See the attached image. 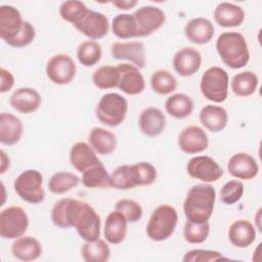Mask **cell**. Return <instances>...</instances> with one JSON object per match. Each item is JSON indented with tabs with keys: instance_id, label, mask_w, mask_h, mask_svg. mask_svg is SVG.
Masks as SVG:
<instances>
[{
	"instance_id": "cell-21",
	"label": "cell",
	"mask_w": 262,
	"mask_h": 262,
	"mask_svg": "<svg viewBox=\"0 0 262 262\" xmlns=\"http://www.w3.org/2000/svg\"><path fill=\"white\" fill-rule=\"evenodd\" d=\"M42 102L40 93L30 87H21L16 89L10 96V105L21 114H32L36 112Z\"/></svg>"
},
{
	"instance_id": "cell-46",
	"label": "cell",
	"mask_w": 262,
	"mask_h": 262,
	"mask_svg": "<svg viewBox=\"0 0 262 262\" xmlns=\"http://www.w3.org/2000/svg\"><path fill=\"white\" fill-rule=\"evenodd\" d=\"M35 37L36 31L34 26L30 21L25 20L19 33L7 44L15 48H23L30 45L34 41Z\"/></svg>"
},
{
	"instance_id": "cell-39",
	"label": "cell",
	"mask_w": 262,
	"mask_h": 262,
	"mask_svg": "<svg viewBox=\"0 0 262 262\" xmlns=\"http://www.w3.org/2000/svg\"><path fill=\"white\" fill-rule=\"evenodd\" d=\"M150 87L160 95L172 93L177 88V79L168 70L155 71L150 76Z\"/></svg>"
},
{
	"instance_id": "cell-42",
	"label": "cell",
	"mask_w": 262,
	"mask_h": 262,
	"mask_svg": "<svg viewBox=\"0 0 262 262\" xmlns=\"http://www.w3.org/2000/svg\"><path fill=\"white\" fill-rule=\"evenodd\" d=\"M244 190L245 187L241 181L229 180L220 189L219 199L225 205H233L242 199Z\"/></svg>"
},
{
	"instance_id": "cell-5",
	"label": "cell",
	"mask_w": 262,
	"mask_h": 262,
	"mask_svg": "<svg viewBox=\"0 0 262 262\" xmlns=\"http://www.w3.org/2000/svg\"><path fill=\"white\" fill-rule=\"evenodd\" d=\"M128 101L119 93H105L99 99L95 115L97 120L110 127H117L121 125L127 115Z\"/></svg>"
},
{
	"instance_id": "cell-13",
	"label": "cell",
	"mask_w": 262,
	"mask_h": 262,
	"mask_svg": "<svg viewBox=\"0 0 262 262\" xmlns=\"http://www.w3.org/2000/svg\"><path fill=\"white\" fill-rule=\"evenodd\" d=\"M209 137L207 132L199 126L183 128L178 135L179 148L188 155H196L208 148Z\"/></svg>"
},
{
	"instance_id": "cell-51",
	"label": "cell",
	"mask_w": 262,
	"mask_h": 262,
	"mask_svg": "<svg viewBox=\"0 0 262 262\" xmlns=\"http://www.w3.org/2000/svg\"><path fill=\"white\" fill-rule=\"evenodd\" d=\"M260 216H261V209L258 210L257 214H256V217H255V220H256V227L259 231H261V224H260Z\"/></svg>"
},
{
	"instance_id": "cell-33",
	"label": "cell",
	"mask_w": 262,
	"mask_h": 262,
	"mask_svg": "<svg viewBox=\"0 0 262 262\" xmlns=\"http://www.w3.org/2000/svg\"><path fill=\"white\" fill-rule=\"evenodd\" d=\"M133 187L152 184L157 179V169L148 162H138L129 165Z\"/></svg>"
},
{
	"instance_id": "cell-8",
	"label": "cell",
	"mask_w": 262,
	"mask_h": 262,
	"mask_svg": "<svg viewBox=\"0 0 262 262\" xmlns=\"http://www.w3.org/2000/svg\"><path fill=\"white\" fill-rule=\"evenodd\" d=\"M29 227L27 212L17 206L3 209L0 213V235L4 239H15L23 236Z\"/></svg>"
},
{
	"instance_id": "cell-9",
	"label": "cell",
	"mask_w": 262,
	"mask_h": 262,
	"mask_svg": "<svg viewBox=\"0 0 262 262\" xmlns=\"http://www.w3.org/2000/svg\"><path fill=\"white\" fill-rule=\"evenodd\" d=\"M48 79L56 85L71 83L77 73V66L74 59L66 53H58L49 58L46 64Z\"/></svg>"
},
{
	"instance_id": "cell-48",
	"label": "cell",
	"mask_w": 262,
	"mask_h": 262,
	"mask_svg": "<svg viewBox=\"0 0 262 262\" xmlns=\"http://www.w3.org/2000/svg\"><path fill=\"white\" fill-rule=\"evenodd\" d=\"M14 85L13 75L4 68L0 69V92L5 93L9 91Z\"/></svg>"
},
{
	"instance_id": "cell-20",
	"label": "cell",
	"mask_w": 262,
	"mask_h": 262,
	"mask_svg": "<svg viewBox=\"0 0 262 262\" xmlns=\"http://www.w3.org/2000/svg\"><path fill=\"white\" fill-rule=\"evenodd\" d=\"M138 127L145 136L157 137L162 134L166 127V117L158 107H146L139 115Z\"/></svg>"
},
{
	"instance_id": "cell-15",
	"label": "cell",
	"mask_w": 262,
	"mask_h": 262,
	"mask_svg": "<svg viewBox=\"0 0 262 262\" xmlns=\"http://www.w3.org/2000/svg\"><path fill=\"white\" fill-rule=\"evenodd\" d=\"M172 64L175 72L182 77L194 75L202 66V54L192 47H183L173 56Z\"/></svg>"
},
{
	"instance_id": "cell-38",
	"label": "cell",
	"mask_w": 262,
	"mask_h": 262,
	"mask_svg": "<svg viewBox=\"0 0 262 262\" xmlns=\"http://www.w3.org/2000/svg\"><path fill=\"white\" fill-rule=\"evenodd\" d=\"M120 73L117 67L110 64L101 66L96 69L92 74L93 84L101 90H107L118 87Z\"/></svg>"
},
{
	"instance_id": "cell-41",
	"label": "cell",
	"mask_w": 262,
	"mask_h": 262,
	"mask_svg": "<svg viewBox=\"0 0 262 262\" xmlns=\"http://www.w3.org/2000/svg\"><path fill=\"white\" fill-rule=\"evenodd\" d=\"M210 233L209 222L195 223L186 221L183 228L184 239L189 244H202L204 243Z\"/></svg>"
},
{
	"instance_id": "cell-14",
	"label": "cell",
	"mask_w": 262,
	"mask_h": 262,
	"mask_svg": "<svg viewBox=\"0 0 262 262\" xmlns=\"http://www.w3.org/2000/svg\"><path fill=\"white\" fill-rule=\"evenodd\" d=\"M120 73L118 88L128 95H138L145 88V80L137 67L131 63L117 66Z\"/></svg>"
},
{
	"instance_id": "cell-23",
	"label": "cell",
	"mask_w": 262,
	"mask_h": 262,
	"mask_svg": "<svg viewBox=\"0 0 262 262\" xmlns=\"http://www.w3.org/2000/svg\"><path fill=\"white\" fill-rule=\"evenodd\" d=\"M24 133L21 120L11 113L0 114V142L4 145L16 144Z\"/></svg>"
},
{
	"instance_id": "cell-25",
	"label": "cell",
	"mask_w": 262,
	"mask_h": 262,
	"mask_svg": "<svg viewBox=\"0 0 262 262\" xmlns=\"http://www.w3.org/2000/svg\"><path fill=\"white\" fill-rule=\"evenodd\" d=\"M214 19L222 28H235L245 20L244 9L229 2H221L214 9Z\"/></svg>"
},
{
	"instance_id": "cell-28",
	"label": "cell",
	"mask_w": 262,
	"mask_h": 262,
	"mask_svg": "<svg viewBox=\"0 0 262 262\" xmlns=\"http://www.w3.org/2000/svg\"><path fill=\"white\" fill-rule=\"evenodd\" d=\"M200 122L209 131H222L228 123V114L222 106L207 104L200 112Z\"/></svg>"
},
{
	"instance_id": "cell-7",
	"label": "cell",
	"mask_w": 262,
	"mask_h": 262,
	"mask_svg": "<svg viewBox=\"0 0 262 262\" xmlns=\"http://www.w3.org/2000/svg\"><path fill=\"white\" fill-rule=\"evenodd\" d=\"M43 176L35 169L23 171L14 180L13 188L16 194L25 202L38 205L45 199Z\"/></svg>"
},
{
	"instance_id": "cell-37",
	"label": "cell",
	"mask_w": 262,
	"mask_h": 262,
	"mask_svg": "<svg viewBox=\"0 0 262 262\" xmlns=\"http://www.w3.org/2000/svg\"><path fill=\"white\" fill-rule=\"evenodd\" d=\"M81 179L78 175L71 173V172H56L54 173L49 181H48V188L50 192L54 194H62L74 187H77L80 183Z\"/></svg>"
},
{
	"instance_id": "cell-44",
	"label": "cell",
	"mask_w": 262,
	"mask_h": 262,
	"mask_svg": "<svg viewBox=\"0 0 262 262\" xmlns=\"http://www.w3.org/2000/svg\"><path fill=\"white\" fill-rule=\"evenodd\" d=\"M225 258L220 252L214 250H204V249H193L187 251L182 261L184 262H212L217 260H225Z\"/></svg>"
},
{
	"instance_id": "cell-3",
	"label": "cell",
	"mask_w": 262,
	"mask_h": 262,
	"mask_svg": "<svg viewBox=\"0 0 262 262\" xmlns=\"http://www.w3.org/2000/svg\"><path fill=\"white\" fill-rule=\"evenodd\" d=\"M216 51L225 66L236 70L244 68L250 60L248 43L238 32H223L216 40Z\"/></svg>"
},
{
	"instance_id": "cell-22",
	"label": "cell",
	"mask_w": 262,
	"mask_h": 262,
	"mask_svg": "<svg viewBox=\"0 0 262 262\" xmlns=\"http://www.w3.org/2000/svg\"><path fill=\"white\" fill-rule=\"evenodd\" d=\"M215 33L214 25L208 18L199 16L190 19L184 28V34L188 41L203 45L209 43Z\"/></svg>"
},
{
	"instance_id": "cell-49",
	"label": "cell",
	"mask_w": 262,
	"mask_h": 262,
	"mask_svg": "<svg viewBox=\"0 0 262 262\" xmlns=\"http://www.w3.org/2000/svg\"><path fill=\"white\" fill-rule=\"evenodd\" d=\"M112 4L116 6L118 9L128 10L135 7L138 4V1L137 0H117V1H113Z\"/></svg>"
},
{
	"instance_id": "cell-6",
	"label": "cell",
	"mask_w": 262,
	"mask_h": 262,
	"mask_svg": "<svg viewBox=\"0 0 262 262\" xmlns=\"http://www.w3.org/2000/svg\"><path fill=\"white\" fill-rule=\"evenodd\" d=\"M228 74L220 67H211L206 70L200 81V89L204 97L216 103L225 101L228 95Z\"/></svg>"
},
{
	"instance_id": "cell-40",
	"label": "cell",
	"mask_w": 262,
	"mask_h": 262,
	"mask_svg": "<svg viewBox=\"0 0 262 262\" xmlns=\"http://www.w3.org/2000/svg\"><path fill=\"white\" fill-rule=\"evenodd\" d=\"M102 55L101 45L94 40L82 42L77 49V58L79 62L86 67H93L99 62Z\"/></svg>"
},
{
	"instance_id": "cell-50",
	"label": "cell",
	"mask_w": 262,
	"mask_h": 262,
	"mask_svg": "<svg viewBox=\"0 0 262 262\" xmlns=\"http://www.w3.org/2000/svg\"><path fill=\"white\" fill-rule=\"evenodd\" d=\"M0 173L1 174H4L5 171L9 168L10 166V160H9V157L5 154V151L3 149H1L0 151Z\"/></svg>"
},
{
	"instance_id": "cell-34",
	"label": "cell",
	"mask_w": 262,
	"mask_h": 262,
	"mask_svg": "<svg viewBox=\"0 0 262 262\" xmlns=\"http://www.w3.org/2000/svg\"><path fill=\"white\" fill-rule=\"evenodd\" d=\"M81 181L88 188L111 187V174L107 173L103 164H100L84 171Z\"/></svg>"
},
{
	"instance_id": "cell-32",
	"label": "cell",
	"mask_w": 262,
	"mask_h": 262,
	"mask_svg": "<svg viewBox=\"0 0 262 262\" xmlns=\"http://www.w3.org/2000/svg\"><path fill=\"white\" fill-rule=\"evenodd\" d=\"M81 255L85 262H105L111 257V249L104 239L97 238L85 242L81 248Z\"/></svg>"
},
{
	"instance_id": "cell-10",
	"label": "cell",
	"mask_w": 262,
	"mask_h": 262,
	"mask_svg": "<svg viewBox=\"0 0 262 262\" xmlns=\"http://www.w3.org/2000/svg\"><path fill=\"white\" fill-rule=\"evenodd\" d=\"M186 172L191 178L204 183L215 182L224 174L219 164L209 156L192 157L186 165Z\"/></svg>"
},
{
	"instance_id": "cell-26",
	"label": "cell",
	"mask_w": 262,
	"mask_h": 262,
	"mask_svg": "<svg viewBox=\"0 0 262 262\" xmlns=\"http://www.w3.org/2000/svg\"><path fill=\"white\" fill-rule=\"evenodd\" d=\"M128 221L119 211H112L105 218L103 235L107 243L119 245L124 242L127 234Z\"/></svg>"
},
{
	"instance_id": "cell-45",
	"label": "cell",
	"mask_w": 262,
	"mask_h": 262,
	"mask_svg": "<svg viewBox=\"0 0 262 262\" xmlns=\"http://www.w3.org/2000/svg\"><path fill=\"white\" fill-rule=\"evenodd\" d=\"M111 187H115L120 190L134 188L131 181L129 165L119 166L113 171L111 174Z\"/></svg>"
},
{
	"instance_id": "cell-19",
	"label": "cell",
	"mask_w": 262,
	"mask_h": 262,
	"mask_svg": "<svg viewBox=\"0 0 262 262\" xmlns=\"http://www.w3.org/2000/svg\"><path fill=\"white\" fill-rule=\"evenodd\" d=\"M69 158L72 167L81 173L93 166L102 164L98 159L96 151L89 143L84 141H79L72 145Z\"/></svg>"
},
{
	"instance_id": "cell-47",
	"label": "cell",
	"mask_w": 262,
	"mask_h": 262,
	"mask_svg": "<svg viewBox=\"0 0 262 262\" xmlns=\"http://www.w3.org/2000/svg\"><path fill=\"white\" fill-rule=\"evenodd\" d=\"M70 198L57 201L51 210V221L59 228H69L68 224V206Z\"/></svg>"
},
{
	"instance_id": "cell-35",
	"label": "cell",
	"mask_w": 262,
	"mask_h": 262,
	"mask_svg": "<svg viewBox=\"0 0 262 262\" xmlns=\"http://www.w3.org/2000/svg\"><path fill=\"white\" fill-rule=\"evenodd\" d=\"M89 10L90 9L82 1L68 0L60 4L59 15L64 21L76 27L88 14Z\"/></svg>"
},
{
	"instance_id": "cell-2",
	"label": "cell",
	"mask_w": 262,
	"mask_h": 262,
	"mask_svg": "<svg viewBox=\"0 0 262 262\" xmlns=\"http://www.w3.org/2000/svg\"><path fill=\"white\" fill-rule=\"evenodd\" d=\"M216 190L208 183L193 185L183 202V212L188 221L195 223L208 222L213 214Z\"/></svg>"
},
{
	"instance_id": "cell-4",
	"label": "cell",
	"mask_w": 262,
	"mask_h": 262,
	"mask_svg": "<svg viewBox=\"0 0 262 262\" xmlns=\"http://www.w3.org/2000/svg\"><path fill=\"white\" fill-rule=\"evenodd\" d=\"M178 222V214L174 207L163 204L151 213L146 224V235L154 242L168 239L175 231Z\"/></svg>"
},
{
	"instance_id": "cell-1",
	"label": "cell",
	"mask_w": 262,
	"mask_h": 262,
	"mask_svg": "<svg viewBox=\"0 0 262 262\" xmlns=\"http://www.w3.org/2000/svg\"><path fill=\"white\" fill-rule=\"evenodd\" d=\"M68 224L69 228L74 227L85 242L95 241L100 236V217L86 202L70 198Z\"/></svg>"
},
{
	"instance_id": "cell-12",
	"label": "cell",
	"mask_w": 262,
	"mask_h": 262,
	"mask_svg": "<svg viewBox=\"0 0 262 262\" xmlns=\"http://www.w3.org/2000/svg\"><path fill=\"white\" fill-rule=\"evenodd\" d=\"M111 53L115 59L128 60L138 69L146 64L145 46L140 41L115 42L111 46Z\"/></svg>"
},
{
	"instance_id": "cell-29",
	"label": "cell",
	"mask_w": 262,
	"mask_h": 262,
	"mask_svg": "<svg viewBox=\"0 0 262 262\" xmlns=\"http://www.w3.org/2000/svg\"><path fill=\"white\" fill-rule=\"evenodd\" d=\"M88 142L96 154L107 156L117 148V136L111 130L101 127H94L88 134Z\"/></svg>"
},
{
	"instance_id": "cell-30",
	"label": "cell",
	"mask_w": 262,
	"mask_h": 262,
	"mask_svg": "<svg viewBox=\"0 0 262 262\" xmlns=\"http://www.w3.org/2000/svg\"><path fill=\"white\" fill-rule=\"evenodd\" d=\"M193 101L190 96L184 93H175L169 96L165 102V108L168 115L175 119H184L193 112Z\"/></svg>"
},
{
	"instance_id": "cell-16",
	"label": "cell",
	"mask_w": 262,
	"mask_h": 262,
	"mask_svg": "<svg viewBox=\"0 0 262 262\" xmlns=\"http://www.w3.org/2000/svg\"><path fill=\"white\" fill-rule=\"evenodd\" d=\"M227 171L236 179L251 180L258 175L259 166L250 154L237 152L228 160Z\"/></svg>"
},
{
	"instance_id": "cell-43",
	"label": "cell",
	"mask_w": 262,
	"mask_h": 262,
	"mask_svg": "<svg viewBox=\"0 0 262 262\" xmlns=\"http://www.w3.org/2000/svg\"><path fill=\"white\" fill-rule=\"evenodd\" d=\"M116 210L121 212L130 223L139 221L143 215L141 205L131 199H122L116 203Z\"/></svg>"
},
{
	"instance_id": "cell-36",
	"label": "cell",
	"mask_w": 262,
	"mask_h": 262,
	"mask_svg": "<svg viewBox=\"0 0 262 262\" xmlns=\"http://www.w3.org/2000/svg\"><path fill=\"white\" fill-rule=\"evenodd\" d=\"M112 32L119 39L137 37V26L133 14L120 13L112 20Z\"/></svg>"
},
{
	"instance_id": "cell-11",
	"label": "cell",
	"mask_w": 262,
	"mask_h": 262,
	"mask_svg": "<svg viewBox=\"0 0 262 262\" xmlns=\"http://www.w3.org/2000/svg\"><path fill=\"white\" fill-rule=\"evenodd\" d=\"M136 26L137 37H146L159 30L166 20L165 12L154 5H146L138 8L133 13Z\"/></svg>"
},
{
	"instance_id": "cell-27",
	"label": "cell",
	"mask_w": 262,
	"mask_h": 262,
	"mask_svg": "<svg viewBox=\"0 0 262 262\" xmlns=\"http://www.w3.org/2000/svg\"><path fill=\"white\" fill-rule=\"evenodd\" d=\"M11 253L14 258L20 261L29 262L37 260L42 254L41 243L33 236L23 235L11 245Z\"/></svg>"
},
{
	"instance_id": "cell-17",
	"label": "cell",
	"mask_w": 262,
	"mask_h": 262,
	"mask_svg": "<svg viewBox=\"0 0 262 262\" xmlns=\"http://www.w3.org/2000/svg\"><path fill=\"white\" fill-rule=\"evenodd\" d=\"M24 19L17 8L12 5L0 6V38L9 43L20 31Z\"/></svg>"
},
{
	"instance_id": "cell-31",
	"label": "cell",
	"mask_w": 262,
	"mask_h": 262,
	"mask_svg": "<svg viewBox=\"0 0 262 262\" xmlns=\"http://www.w3.org/2000/svg\"><path fill=\"white\" fill-rule=\"evenodd\" d=\"M259 85V79L254 72L245 71L233 76L230 82L232 92L239 97H248L255 93Z\"/></svg>"
},
{
	"instance_id": "cell-24",
	"label": "cell",
	"mask_w": 262,
	"mask_h": 262,
	"mask_svg": "<svg viewBox=\"0 0 262 262\" xmlns=\"http://www.w3.org/2000/svg\"><path fill=\"white\" fill-rule=\"evenodd\" d=\"M228 239L235 248H248L256 239L255 226L246 219L235 220L229 226Z\"/></svg>"
},
{
	"instance_id": "cell-18",
	"label": "cell",
	"mask_w": 262,
	"mask_h": 262,
	"mask_svg": "<svg viewBox=\"0 0 262 262\" xmlns=\"http://www.w3.org/2000/svg\"><path fill=\"white\" fill-rule=\"evenodd\" d=\"M75 28L90 40L95 41L107 35L110 24L107 17L103 13L89 10L88 14Z\"/></svg>"
}]
</instances>
